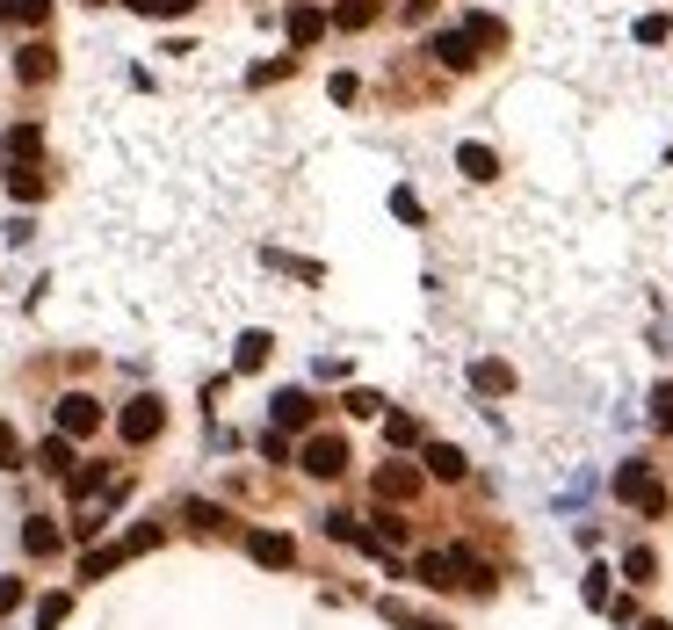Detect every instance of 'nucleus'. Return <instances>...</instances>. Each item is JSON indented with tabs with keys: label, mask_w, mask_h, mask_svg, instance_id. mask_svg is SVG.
Returning a JSON list of instances; mask_svg holds the SVG:
<instances>
[{
	"label": "nucleus",
	"mask_w": 673,
	"mask_h": 630,
	"mask_svg": "<svg viewBox=\"0 0 673 630\" xmlns=\"http://www.w3.org/2000/svg\"><path fill=\"white\" fill-rule=\"evenodd\" d=\"M608 493H616V500H630V507H645L652 522L666 515V486H659V478H652V464H645V457H630V464H616V478H608Z\"/></svg>",
	"instance_id": "f257e3e1"
},
{
	"label": "nucleus",
	"mask_w": 673,
	"mask_h": 630,
	"mask_svg": "<svg viewBox=\"0 0 673 630\" xmlns=\"http://www.w3.org/2000/svg\"><path fill=\"white\" fill-rule=\"evenodd\" d=\"M152 544H160V522L131 529L124 544H102V551H87V558H80V580H102V573H116V565H131L138 551H152Z\"/></svg>",
	"instance_id": "f03ea898"
},
{
	"label": "nucleus",
	"mask_w": 673,
	"mask_h": 630,
	"mask_svg": "<svg viewBox=\"0 0 673 630\" xmlns=\"http://www.w3.org/2000/svg\"><path fill=\"white\" fill-rule=\"evenodd\" d=\"M160 428H167V406L152 399V392H138V399H131L124 413H116V435H124V442H152Z\"/></svg>",
	"instance_id": "7ed1b4c3"
},
{
	"label": "nucleus",
	"mask_w": 673,
	"mask_h": 630,
	"mask_svg": "<svg viewBox=\"0 0 673 630\" xmlns=\"http://www.w3.org/2000/svg\"><path fill=\"white\" fill-rule=\"evenodd\" d=\"M297 464L312 471V478H341V471H348V442H341V435H312V442L297 449Z\"/></svg>",
	"instance_id": "20e7f679"
},
{
	"label": "nucleus",
	"mask_w": 673,
	"mask_h": 630,
	"mask_svg": "<svg viewBox=\"0 0 673 630\" xmlns=\"http://www.w3.org/2000/svg\"><path fill=\"white\" fill-rule=\"evenodd\" d=\"M95 428H102V406L87 399V392H66V399H58V435H66V442L95 435Z\"/></svg>",
	"instance_id": "39448f33"
},
{
	"label": "nucleus",
	"mask_w": 673,
	"mask_h": 630,
	"mask_svg": "<svg viewBox=\"0 0 673 630\" xmlns=\"http://www.w3.org/2000/svg\"><path fill=\"white\" fill-rule=\"evenodd\" d=\"M427 58H442L449 73H471L478 66V44L464 37V29H435V37H427Z\"/></svg>",
	"instance_id": "423d86ee"
},
{
	"label": "nucleus",
	"mask_w": 673,
	"mask_h": 630,
	"mask_svg": "<svg viewBox=\"0 0 673 630\" xmlns=\"http://www.w3.org/2000/svg\"><path fill=\"white\" fill-rule=\"evenodd\" d=\"M449 565H456V587H471V594H493V587H500V565L478 558V551H464V544L449 551Z\"/></svg>",
	"instance_id": "0eeeda50"
},
{
	"label": "nucleus",
	"mask_w": 673,
	"mask_h": 630,
	"mask_svg": "<svg viewBox=\"0 0 673 630\" xmlns=\"http://www.w3.org/2000/svg\"><path fill=\"white\" fill-rule=\"evenodd\" d=\"M420 464H427V478H442V486H456V478L471 471V457L456 442H420Z\"/></svg>",
	"instance_id": "6e6552de"
},
{
	"label": "nucleus",
	"mask_w": 673,
	"mask_h": 630,
	"mask_svg": "<svg viewBox=\"0 0 673 630\" xmlns=\"http://www.w3.org/2000/svg\"><path fill=\"white\" fill-rule=\"evenodd\" d=\"M312 413H319L312 392H275V399H268V420H275L283 435H290V428H312Z\"/></svg>",
	"instance_id": "1a4fd4ad"
},
{
	"label": "nucleus",
	"mask_w": 673,
	"mask_h": 630,
	"mask_svg": "<svg viewBox=\"0 0 673 630\" xmlns=\"http://www.w3.org/2000/svg\"><path fill=\"white\" fill-rule=\"evenodd\" d=\"M247 558H254V565H275V573H283V565H297V544H290L283 529H254V536H247Z\"/></svg>",
	"instance_id": "9d476101"
},
{
	"label": "nucleus",
	"mask_w": 673,
	"mask_h": 630,
	"mask_svg": "<svg viewBox=\"0 0 673 630\" xmlns=\"http://www.w3.org/2000/svg\"><path fill=\"white\" fill-rule=\"evenodd\" d=\"M413 493H420L413 464H377V500H413Z\"/></svg>",
	"instance_id": "9b49d317"
},
{
	"label": "nucleus",
	"mask_w": 673,
	"mask_h": 630,
	"mask_svg": "<svg viewBox=\"0 0 673 630\" xmlns=\"http://www.w3.org/2000/svg\"><path fill=\"white\" fill-rule=\"evenodd\" d=\"M456 167H464L471 174V182H500V153H493V145H456Z\"/></svg>",
	"instance_id": "f8f14e48"
},
{
	"label": "nucleus",
	"mask_w": 673,
	"mask_h": 630,
	"mask_svg": "<svg viewBox=\"0 0 673 630\" xmlns=\"http://www.w3.org/2000/svg\"><path fill=\"white\" fill-rule=\"evenodd\" d=\"M326 37V8H312V0H297L290 8V44L304 51V44H319Z\"/></svg>",
	"instance_id": "ddd939ff"
},
{
	"label": "nucleus",
	"mask_w": 673,
	"mask_h": 630,
	"mask_svg": "<svg viewBox=\"0 0 673 630\" xmlns=\"http://www.w3.org/2000/svg\"><path fill=\"white\" fill-rule=\"evenodd\" d=\"M15 73H22V80H51V73H58V51H51L44 37L22 44V51H15Z\"/></svg>",
	"instance_id": "4468645a"
},
{
	"label": "nucleus",
	"mask_w": 673,
	"mask_h": 630,
	"mask_svg": "<svg viewBox=\"0 0 673 630\" xmlns=\"http://www.w3.org/2000/svg\"><path fill=\"white\" fill-rule=\"evenodd\" d=\"M413 580H420V587H456L449 551H420V558H413Z\"/></svg>",
	"instance_id": "2eb2a0df"
},
{
	"label": "nucleus",
	"mask_w": 673,
	"mask_h": 630,
	"mask_svg": "<svg viewBox=\"0 0 673 630\" xmlns=\"http://www.w3.org/2000/svg\"><path fill=\"white\" fill-rule=\"evenodd\" d=\"M268 355H275V341H268L261 326H254V334H239V355H232V370H261Z\"/></svg>",
	"instance_id": "dca6fc26"
},
{
	"label": "nucleus",
	"mask_w": 673,
	"mask_h": 630,
	"mask_svg": "<svg viewBox=\"0 0 673 630\" xmlns=\"http://www.w3.org/2000/svg\"><path fill=\"white\" fill-rule=\"evenodd\" d=\"M623 573H630L637 587H652V580H659V551H652V544H637V551H623Z\"/></svg>",
	"instance_id": "f3484780"
},
{
	"label": "nucleus",
	"mask_w": 673,
	"mask_h": 630,
	"mask_svg": "<svg viewBox=\"0 0 673 630\" xmlns=\"http://www.w3.org/2000/svg\"><path fill=\"white\" fill-rule=\"evenodd\" d=\"M22 551H29V558H51V551H58V529H51V522L37 515V522L22 529Z\"/></svg>",
	"instance_id": "a211bd4d"
},
{
	"label": "nucleus",
	"mask_w": 673,
	"mask_h": 630,
	"mask_svg": "<svg viewBox=\"0 0 673 630\" xmlns=\"http://www.w3.org/2000/svg\"><path fill=\"white\" fill-rule=\"evenodd\" d=\"M384 442H391V449H420V428H413V413H384Z\"/></svg>",
	"instance_id": "6ab92c4d"
},
{
	"label": "nucleus",
	"mask_w": 673,
	"mask_h": 630,
	"mask_svg": "<svg viewBox=\"0 0 673 630\" xmlns=\"http://www.w3.org/2000/svg\"><path fill=\"white\" fill-rule=\"evenodd\" d=\"M131 15H152V22H174V15H189L196 0H124Z\"/></svg>",
	"instance_id": "aec40b11"
},
{
	"label": "nucleus",
	"mask_w": 673,
	"mask_h": 630,
	"mask_svg": "<svg viewBox=\"0 0 673 630\" xmlns=\"http://www.w3.org/2000/svg\"><path fill=\"white\" fill-rule=\"evenodd\" d=\"M37 145H44V138H37V124H15L8 138H0V153H15V160H37Z\"/></svg>",
	"instance_id": "412c9836"
},
{
	"label": "nucleus",
	"mask_w": 673,
	"mask_h": 630,
	"mask_svg": "<svg viewBox=\"0 0 673 630\" xmlns=\"http://www.w3.org/2000/svg\"><path fill=\"white\" fill-rule=\"evenodd\" d=\"M37 464H44V471H58V478H66V471H73V442H66V435H51V442L37 449Z\"/></svg>",
	"instance_id": "4be33fe9"
},
{
	"label": "nucleus",
	"mask_w": 673,
	"mask_h": 630,
	"mask_svg": "<svg viewBox=\"0 0 673 630\" xmlns=\"http://www.w3.org/2000/svg\"><path fill=\"white\" fill-rule=\"evenodd\" d=\"M333 22H341V29H370V22H377V0H341Z\"/></svg>",
	"instance_id": "5701e85b"
},
{
	"label": "nucleus",
	"mask_w": 673,
	"mask_h": 630,
	"mask_svg": "<svg viewBox=\"0 0 673 630\" xmlns=\"http://www.w3.org/2000/svg\"><path fill=\"white\" fill-rule=\"evenodd\" d=\"M471 384H478V392H514V370H507V363H478Z\"/></svg>",
	"instance_id": "b1692460"
},
{
	"label": "nucleus",
	"mask_w": 673,
	"mask_h": 630,
	"mask_svg": "<svg viewBox=\"0 0 673 630\" xmlns=\"http://www.w3.org/2000/svg\"><path fill=\"white\" fill-rule=\"evenodd\" d=\"M8 189H15V203H37V196H44V174H37V167H15Z\"/></svg>",
	"instance_id": "393cba45"
},
{
	"label": "nucleus",
	"mask_w": 673,
	"mask_h": 630,
	"mask_svg": "<svg viewBox=\"0 0 673 630\" xmlns=\"http://www.w3.org/2000/svg\"><path fill=\"white\" fill-rule=\"evenodd\" d=\"M181 515H189L196 529H225V507H218V500H189V507H181Z\"/></svg>",
	"instance_id": "a878e982"
},
{
	"label": "nucleus",
	"mask_w": 673,
	"mask_h": 630,
	"mask_svg": "<svg viewBox=\"0 0 673 630\" xmlns=\"http://www.w3.org/2000/svg\"><path fill=\"white\" fill-rule=\"evenodd\" d=\"M464 37H471V44L485 51V44H500V37H507V29H500L493 15H471V22H464Z\"/></svg>",
	"instance_id": "bb28decb"
},
{
	"label": "nucleus",
	"mask_w": 673,
	"mask_h": 630,
	"mask_svg": "<svg viewBox=\"0 0 673 630\" xmlns=\"http://www.w3.org/2000/svg\"><path fill=\"white\" fill-rule=\"evenodd\" d=\"M66 486H73V500L102 493V464H80V471H66Z\"/></svg>",
	"instance_id": "cd10ccee"
},
{
	"label": "nucleus",
	"mask_w": 673,
	"mask_h": 630,
	"mask_svg": "<svg viewBox=\"0 0 673 630\" xmlns=\"http://www.w3.org/2000/svg\"><path fill=\"white\" fill-rule=\"evenodd\" d=\"M66 594H44V602H37V630H58V623H66Z\"/></svg>",
	"instance_id": "c85d7f7f"
},
{
	"label": "nucleus",
	"mask_w": 673,
	"mask_h": 630,
	"mask_svg": "<svg viewBox=\"0 0 673 630\" xmlns=\"http://www.w3.org/2000/svg\"><path fill=\"white\" fill-rule=\"evenodd\" d=\"M652 428L673 435V384H659V392H652Z\"/></svg>",
	"instance_id": "c756f323"
},
{
	"label": "nucleus",
	"mask_w": 673,
	"mask_h": 630,
	"mask_svg": "<svg viewBox=\"0 0 673 630\" xmlns=\"http://www.w3.org/2000/svg\"><path fill=\"white\" fill-rule=\"evenodd\" d=\"M384 616L399 623V630H449V623H435V616H413V609H399V602H384Z\"/></svg>",
	"instance_id": "7c9ffc66"
},
{
	"label": "nucleus",
	"mask_w": 673,
	"mask_h": 630,
	"mask_svg": "<svg viewBox=\"0 0 673 630\" xmlns=\"http://www.w3.org/2000/svg\"><path fill=\"white\" fill-rule=\"evenodd\" d=\"M348 413H355V420H377V413H384V399H377V392H362V384H355V392H348Z\"/></svg>",
	"instance_id": "2f4dec72"
},
{
	"label": "nucleus",
	"mask_w": 673,
	"mask_h": 630,
	"mask_svg": "<svg viewBox=\"0 0 673 630\" xmlns=\"http://www.w3.org/2000/svg\"><path fill=\"white\" fill-rule=\"evenodd\" d=\"M261 457L283 464V457H290V435H283V428H261Z\"/></svg>",
	"instance_id": "473e14b6"
},
{
	"label": "nucleus",
	"mask_w": 673,
	"mask_h": 630,
	"mask_svg": "<svg viewBox=\"0 0 673 630\" xmlns=\"http://www.w3.org/2000/svg\"><path fill=\"white\" fill-rule=\"evenodd\" d=\"M15 464H22V435L0 428V471H15Z\"/></svg>",
	"instance_id": "72a5a7b5"
},
{
	"label": "nucleus",
	"mask_w": 673,
	"mask_h": 630,
	"mask_svg": "<svg viewBox=\"0 0 673 630\" xmlns=\"http://www.w3.org/2000/svg\"><path fill=\"white\" fill-rule=\"evenodd\" d=\"M8 15H22V22H37V29H44V22H51V0H15Z\"/></svg>",
	"instance_id": "f704fd0d"
},
{
	"label": "nucleus",
	"mask_w": 673,
	"mask_h": 630,
	"mask_svg": "<svg viewBox=\"0 0 673 630\" xmlns=\"http://www.w3.org/2000/svg\"><path fill=\"white\" fill-rule=\"evenodd\" d=\"M637 44H666V15H645V22H637Z\"/></svg>",
	"instance_id": "c9c22d12"
},
{
	"label": "nucleus",
	"mask_w": 673,
	"mask_h": 630,
	"mask_svg": "<svg viewBox=\"0 0 673 630\" xmlns=\"http://www.w3.org/2000/svg\"><path fill=\"white\" fill-rule=\"evenodd\" d=\"M587 602H594V609H608V573H601V565L587 573Z\"/></svg>",
	"instance_id": "e433bc0d"
},
{
	"label": "nucleus",
	"mask_w": 673,
	"mask_h": 630,
	"mask_svg": "<svg viewBox=\"0 0 673 630\" xmlns=\"http://www.w3.org/2000/svg\"><path fill=\"white\" fill-rule=\"evenodd\" d=\"M15 602H22V580H0V616H8Z\"/></svg>",
	"instance_id": "4c0bfd02"
},
{
	"label": "nucleus",
	"mask_w": 673,
	"mask_h": 630,
	"mask_svg": "<svg viewBox=\"0 0 673 630\" xmlns=\"http://www.w3.org/2000/svg\"><path fill=\"white\" fill-rule=\"evenodd\" d=\"M399 15H406V22H427V15H435V0H406Z\"/></svg>",
	"instance_id": "58836bf2"
},
{
	"label": "nucleus",
	"mask_w": 673,
	"mask_h": 630,
	"mask_svg": "<svg viewBox=\"0 0 673 630\" xmlns=\"http://www.w3.org/2000/svg\"><path fill=\"white\" fill-rule=\"evenodd\" d=\"M645 630H673V623H659V616H652V623H645Z\"/></svg>",
	"instance_id": "ea45409f"
},
{
	"label": "nucleus",
	"mask_w": 673,
	"mask_h": 630,
	"mask_svg": "<svg viewBox=\"0 0 673 630\" xmlns=\"http://www.w3.org/2000/svg\"><path fill=\"white\" fill-rule=\"evenodd\" d=\"M87 8H95V0H87Z\"/></svg>",
	"instance_id": "a19ab883"
},
{
	"label": "nucleus",
	"mask_w": 673,
	"mask_h": 630,
	"mask_svg": "<svg viewBox=\"0 0 673 630\" xmlns=\"http://www.w3.org/2000/svg\"><path fill=\"white\" fill-rule=\"evenodd\" d=\"M0 160H8V153H0Z\"/></svg>",
	"instance_id": "79ce46f5"
}]
</instances>
